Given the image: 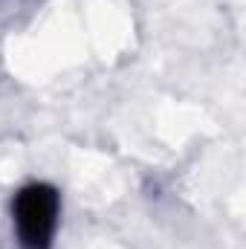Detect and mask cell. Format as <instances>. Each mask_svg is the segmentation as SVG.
I'll return each instance as SVG.
<instances>
[{
  "mask_svg": "<svg viewBox=\"0 0 246 249\" xmlns=\"http://www.w3.org/2000/svg\"><path fill=\"white\" fill-rule=\"evenodd\" d=\"M61 217V194L47 183H29L12 197V226L20 249H53Z\"/></svg>",
  "mask_w": 246,
  "mask_h": 249,
  "instance_id": "6da1fadb",
  "label": "cell"
}]
</instances>
